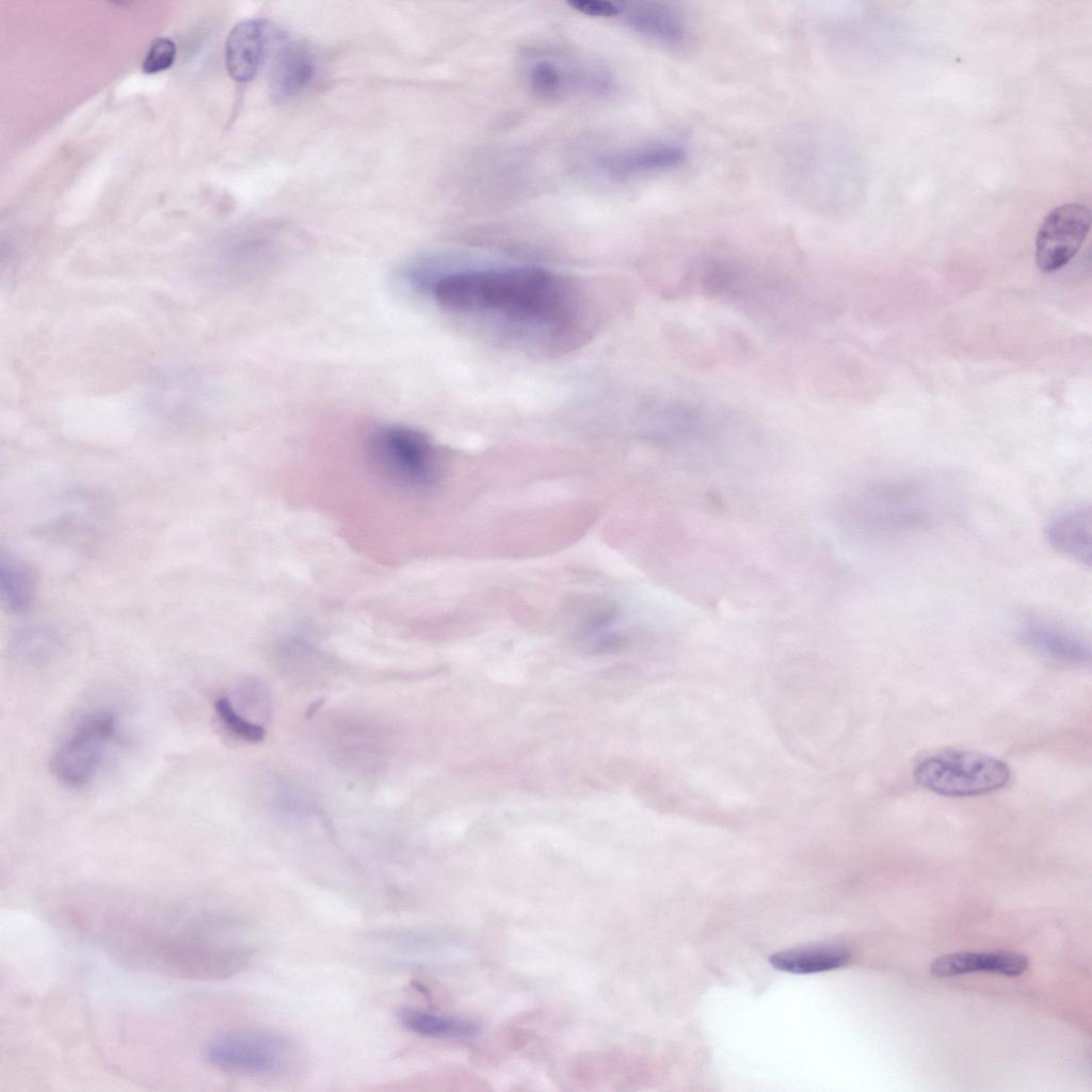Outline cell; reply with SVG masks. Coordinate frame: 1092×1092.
<instances>
[{"label": "cell", "mask_w": 1092, "mask_h": 1092, "mask_svg": "<svg viewBox=\"0 0 1092 1092\" xmlns=\"http://www.w3.org/2000/svg\"><path fill=\"white\" fill-rule=\"evenodd\" d=\"M152 912V911H151ZM109 944L123 962L189 979H214L235 971L245 950L206 912L160 910L112 921Z\"/></svg>", "instance_id": "1"}, {"label": "cell", "mask_w": 1092, "mask_h": 1092, "mask_svg": "<svg viewBox=\"0 0 1092 1092\" xmlns=\"http://www.w3.org/2000/svg\"><path fill=\"white\" fill-rule=\"evenodd\" d=\"M430 287L437 305L454 314H496L512 320L551 323L563 316L565 307L559 279L535 266L449 272Z\"/></svg>", "instance_id": "2"}, {"label": "cell", "mask_w": 1092, "mask_h": 1092, "mask_svg": "<svg viewBox=\"0 0 1092 1092\" xmlns=\"http://www.w3.org/2000/svg\"><path fill=\"white\" fill-rule=\"evenodd\" d=\"M365 453L373 475L400 493H424L438 480L434 447L425 434L414 428L400 424L375 428L366 438Z\"/></svg>", "instance_id": "3"}, {"label": "cell", "mask_w": 1092, "mask_h": 1092, "mask_svg": "<svg viewBox=\"0 0 1092 1092\" xmlns=\"http://www.w3.org/2000/svg\"><path fill=\"white\" fill-rule=\"evenodd\" d=\"M204 1057L221 1072L256 1077L286 1076L301 1064L300 1049L292 1040L260 1029L221 1033L206 1045Z\"/></svg>", "instance_id": "4"}, {"label": "cell", "mask_w": 1092, "mask_h": 1092, "mask_svg": "<svg viewBox=\"0 0 1092 1092\" xmlns=\"http://www.w3.org/2000/svg\"><path fill=\"white\" fill-rule=\"evenodd\" d=\"M917 783L937 794L975 797L1005 787L1009 766L999 758L968 750H946L922 759L915 768Z\"/></svg>", "instance_id": "5"}, {"label": "cell", "mask_w": 1092, "mask_h": 1092, "mask_svg": "<svg viewBox=\"0 0 1092 1092\" xmlns=\"http://www.w3.org/2000/svg\"><path fill=\"white\" fill-rule=\"evenodd\" d=\"M117 732L118 720L114 713L95 710L85 714L54 751L53 774L67 786L85 785L100 768Z\"/></svg>", "instance_id": "6"}, {"label": "cell", "mask_w": 1092, "mask_h": 1092, "mask_svg": "<svg viewBox=\"0 0 1092 1092\" xmlns=\"http://www.w3.org/2000/svg\"><path fill=\"white\" fill-rule=\"evenodd\" d=\"M520 69L529 91L547 100L573 93L603 94L612 87L611 76L603 67L560 52H530L523 59Z\"/></svg>", "instance_id": "7"}, {"label": "cell", "mask_w": 1092, "mask_h": 1092, "mask_svg": "<svg viewBox=\"0 0 1092 1092\" xmlns=\"http://www.w3.org/2000/svg\"><path fill=\"white\" fill-rule=\"evenodd\" d=\"M1091 225L1090 208L1077 202L1055 207L1042 221L1035 238V262L1043 272L1060 270L1080 250Z\"/></svg>", "instance_id": "8"}, {"label": "cell", "mask_w": 1092, "mask_h": 1092, "mask_svg": "<svg viewBox=\"0 0 1092 1092\" xmlns=\"http://www.w3.org/2000/svg\"><path fill=\"white\" fill-rule=\"evenodd\" d=\"M1018 637L1035 654L1062 665H1086L1091 660L1090 644L1081 636L1045 617H1024Z\"/></svg>", "instance_id": "9"}, {"label": "cell", "mask_w": 1092, "mask_h": 1092, "mask_svg": "<svg viewBox=\"0 0 1092 1092\" xmlns=\"http://www.w3.org/2000/svg\"><path fill=\"white\" fill-rule=\"evenodd\" d=\"M686 160V150L674 143H645L601 154L598 168L608 177L627 179L642 174L677 167Z\"/></svg>", "instance_id": "10"}, {"label": "cell", "mask_w": 1092, "mask_h": 1092, "mask_svg": "<svg viewBox=\"0 0 1092 1092\" xmlns=\"http://www.w3.org/2000/svg\"><path fill=\"white\" fill-rule=\"evenodd\" d=\"M274 34L263 19H245L232 27L225 44V64L232 79L246 82L257 75Z\"/></svg>", "instance_id": "11"}, {"label": "cell", "mask_w": 1092, "mask_h": 1092, "mask_svg": "<svg viewBox=\"0 0 1092 1092\" xmlns=\"http://www.w3.org/2000/svg\"><path fill=\"white\" fill-rule=\"evenodd\" d=\"M620 16L632 31L654 42L680 46L688 39L685 19L667 4L652 1L623 2Z\"/></svg>", "instance_id": "12"}, {"label": "cell", "mask_w": 1092, "mask_h": 1092, "mask_svg": "<svg viewBox=\"0 0 1092 1092\" xmlns=\"http://www.w3.org/2000/svg\"><path fill=\"white\" fill-rule=\"evenodd\" d=\"M1048 545L1082 565H1091L1092 511L1090 505L1066 509L1045 527Z\"/></svg>", "instance_id": "13"}, {"label": "cell", "mask_w": 1092, "mask_h": 1092, "mask_svg": "<svg viewBox=\"0 0 1092 1092\" xmlns=\"http://www.w3.org/2000/svg\"><path fill=\"white\" fill-rule=\"evenodd\" d=\"M316 74V60L302 44L285 42L274 55L270 73V90L278 100L301 93Z\"/></svg>", "instance_id": "14"}, {"label": "cell", "mask_w": 1092, "mask_h": 1092, "mask_svg": "<svg viewBox=\"0 0 1092 1092\" xmlns=\"http://www.w3.org/2000/svg\"><path fill=\"white\" fill-rule=\"evenodd\" d=\"M1025 954L1012 951L957 952L936 959L931 973L937 977H950L974 971H992L1006 976H1018L1028 968Z\"/></svg>", "instance_id": "15"}, {"label": "cell", "mask_w": 1092, "mask_h": 1092, "mask_svg": "<svg viewBox=\"0 0 1092 1092\" xmlns=\"http://www.w3.org/2000/svg\"><path fill=\"white\" fill-rule=\"evenodd\" d=\"M850 952L837 946H817L784 950L771 954L770 964L791 974H814L845 965Z\"/></svg>", "instance_id": "16"}, {"label": "cell", "mask_w": 1092, "mask_h": 1092, "mask_svg": "<svg viewBox=\"0 0 1092 1092\" xmlns=\"http://www.w3.org/2000/svg\"><path fill=\"white\" fill-rule=\"evenodd\" d=\"M0 595L4 607L13 613L27 611L34 596L33 578L28 567L3 550L0 555Z\"/></svg>", "instance_id": "17"}, {"label": "cell", "mask_w": 1092, "mask_h": 1092, "mask_svg": "<svg viewBox=\"0 0 1092 1092\" xmlns=\"http://www.w3.org/2000/svg\"><path fill=\"white\" fill-rule=\"evenodd\" d=\"M400 1016L407 1030L427 1038L467 1039L480 1031V1027L471 1021L433 1012L406 1009Z\"/></svg>", "instance_id": "18"}, {"label": "cell", "mask_w": 1092, "mask_h": 1092, "mask_svg": "<svg viewBox=\"0 0 1092 1092\" xmlns=\"http://www.w3.org/2000/svg\"><path fill=\"white\" fill-rule=\"evenodd\" d=\"M60 648L54 631L42 626L19 630L13 639V654L21 661L37 664L49 661Z\"/></svg>", "instance_id": "19"}, {"label": "cell", "mask_w": 1092, "mask_h": 1092, "mask_svg": "<svg viewBox=\"0 0 1092 1092\" xmlns=\"http://www.w3.org/2000/svg\"><path fill=\"white\" fill-rule=\"evenodd\" d=\"M214 709L223 725L238 738L248 742H259L264 738L262 726L241 717L227 697H219L214 702Z\"/></svg>", "instance_id": "20"}, {"label": "cell", "mask_w": 1092, "mask_h": 1092, "mask_svg": "<svg viewBox=\"0 0 1092 1092\" xmlns=\"http://www.w3.org/2000/svg\"><path fill=\"white\" fill-rule=\"evenodd\" d=\"M176 57V45L168 37L155 39L142 63L145 74H156L173 65Z\"/></svg>", "instance_id": "21"}, {"label": "cell", "mask_w": 1092, "mask_h": 1092, "mask_svg": "<svg viewBox=\"0 0 1092 1092\" xmlns=\"http://www.w3.org/2000/svg\"><path fill=\"white\" fill-rule=\"evenodd\" d=\"M568 5L578 13L590 16L610 18L621 14V2L607 0H572Z\"/></svg>", "instance_id": "22"}]
</instances>
